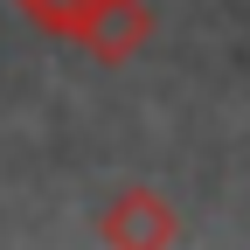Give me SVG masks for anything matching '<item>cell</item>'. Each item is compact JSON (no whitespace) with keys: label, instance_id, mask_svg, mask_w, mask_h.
Returning a JSON list of instances; mask_svg holds the SVG:
<instances>
[{"label":"cell","instance_id":"cell-2","mask_svg":"<svg viewBox=\"0 0 250 250\" xmlns=\"http://www.w3.org/2000/svg\"><path fill=\"white\" fill-rule=\"evenodd\" d=\"M153 35V7L146 0H83V21L70 28V42L83 56H98L104 70H118V62H132Z\"/></svg>","mask_w":250,"mask_h":250},{"label":"cell","instance_id":"cell-1","mask_svg":"<svg viewBox=\"0 0 250 250\" xmlns=\"http://www.w3.org/2000/svg\"><path fill=\"white\" fill-rule=\"evenodd\" d=\"M98 243L118 250H167L181 243V215L160 188H118V195L98 208Z\"/></svg>","mask_w":250,"mask_h":250},{"label":"cell","instance_id":"cell-3","mask_svg":"<svg viewBox=\"0 0 250 250\" xmlns=\"http://www.w3.org/2000/svg\"><path fill=\"white\" fill-rule=\"evenodd\" d=\"M14 7L35 21V28H49V35H70V28L83 21V0H14Z\"/></svg>","mask_w":250,"mask_h":250}]
</instances>
